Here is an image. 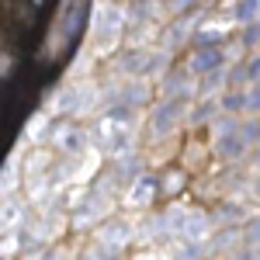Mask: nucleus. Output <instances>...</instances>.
<instances>
[{"instance_id":"obj_11","label":"nucleus","mask_w":260,"mask_h":260,"mask_svg":"<svg viewBox=\"0 0 260 260\" xmlns=\"http://www.w3.org/2000/svg\"><path fill=\"white\" fill-rule=\"evenodd\" d=\"M208 233H212V219L205 212H191L187 222H184V229H180V240L184 243H205Z\"/></svg>"},{"instance_id":"obj_14","label":"nucleus","mask_w":260,"mask_h":260,"mask_svg":"<svg viewBox=\"0 0 260 260\" xmlns=\"http://www.w3.org/2000/svg\"><path fill=\"white\" fill-rule=\"evenodd\" d=\"M187 73H191L187 66H184V70H170L167 80H163V94H167V98H184V94L191 90V87H187V83H191Z\"/></svg>"},{"instance_id":"obj_22","label":"nucleus","mask_w":260,"mask_h":260,"mask_svg":"<svg viewBox=\"0 0 260 260\" xmlns=\"http://www.w3.org/2000/svg\"><path fill=\"white\" fill-rule=\"evenodd\" d=\"M208 253H212V250H208V243H187V246L177 253V260H205Z\"/></svg>"},{"instance_id":"obj_17","label":"nucleus","mask_w":260,"mask_h":260,"mask_svg":"<svg viewBox=\"0 0 260 260\" xmlns=\"http://www.w3.org/2000/svg\"><path fill=\"white\" fill-rule=\"evenodd\" d=\"M229 80V70H219V73H208V77H201L198 83V94L201 98H208V94H219L222 90V83Z\"/></svg>"},{"instance_id":"obj_31","label":"nucleus","mask_w":260,"mask_h":260,"mask_svg":"<svg viewBox=\"0 0 260 260\" xmlns=\"http://www.w3.org/2000/svg\"><path fill=\"white\" fill-rule=\"evenodd\" d=\"M253 194H257V201H260V177L253 180Z\"/></svg>"},{"instance_id":"obj_1","label":"nucleus","mask_w":260,"mask_h":260,"mask_svg":"<svg viewBox=\"0 0 260 260\" xmlns=\"http://www.w3.org/2000/svg\"><path fill=\"white\" fill-rule=\"evenodd\" d=\"M132 121H136L132 108H111V111H104V115L98 118V146L121 153V149L128 146Z\"/></svg>"},{"instance_id":"obj_8","label":"nucleus","mask_w":260,"mask_h":260,"mask_svg":"<svg viewBox=\"0 0 260 260\" xmlns=\"http://www.w3.org/2000/svg\"><path fill=\"white\" fill-rule=\"evenodd\" d=\"M160 194V177L156 174H142L128 184V191H125V205L128 208H146V205H153V198Z\"/></svg>"},{"instance_id":"obj_9","label":"nucleus","mask_w":260,"mask_h":260,"mask_svg":"<svg viewBox=\"0 0 260 260\" xmlns=\"http://www.w3.org/2000/svg\"><path fill=\"white\" fill-rule=\"evenodd\" d=\"M52 146L62 149V153H70V156H80L83 149H87V136H83L80 128H73V125L59 121V125L52 128Z\"/></svg>"},{"instance_id":"obj_6","label":"nucleus","mask_w":260,"mask_h":260,"mask_svg":"<svg viewBox=\"0 0 260 260\" xmlns=\"http://www.w3.org/2000/svg\"><path fill=\"white\" fill-rule=\"evenodd\" d=\"M163 52H153V49H128L118 59V70L128 73V77H153L163 70Z\"/></svg>"},{"instance_id":"obj_29","label":"nucleus","mask_w":260,"mask_h":260,"mask_svg":"<svg viewBox=\"0 0 260 260\" xmlns=\"http://www.w3.org/2000/svg\"><path fill=\"white\" fill-rule=\"evenodd\" d=\"M225 260H257V253H253L250 246H243V250H233V253H229Z\"/></svg>"},{"instance_id":"obj_16","label":"nucleus","mask_w":260,"mask_h":260,"mask_svg":"<svg viewBox=\"0 0 260 260\" xmlns=\"http://www.w3.org/2000/svg\"><path fill=\"white\" fill-rule=\"evenodd\" d=\"M191 28H194V14L184 21H174L170 24V31H167V49H177V42H184L187 35H191Z\"/></svg>"},{"instance_id":"obj_4","label":"nucleus","mask_w":260,"mask_h":260,"mask_svg":"<svg viewBox=\"0 0 260 260\" xmlns=\"http://www.w3.org/2000/svg\"><path fill=\"white\" fill-rule=\"evenodd\" d=\"M98 87L94 83H73V87H62V94L56 98L59 115H87L94 104H98Z\"/></svg>"},{"instance_id":"obj_3","label":"nucleus","mask_w":260,"mask_h":260,"mask_svg":"<svg viewBox=\"0 0 260 260\" xmlns=\"http://www.w3.org/2000/svg\"><path fill=\"white\" fill-rule=\"evenodd\" d=\"M184 115H187V101L184 98H163L149 115V139H163V136L177 132Z\"/></svg>"},{"instance_id":"obj_28","label":"nucleus","mask_w":260,"mask_h":260,"mask_svg":"<svg viewBox=\"0 0 260 260\" xmlns=\"http://www.w3.org/2000/svg\"><path fill=\"white\" fill-rule=\"evenodd\" d=\"M222 219H243V212L233 205V201H225V205H222V212H219V222Z\"/></svg>"},{"instance_id":"obj_12","label":"nucleus","mask_w":260,"mask_h":260,"mask_svg":"<svg viewBox=\"0 0 260 260\" xmlns=\"http://www.w3.org/2000/svg\"><path fill=\"white\" fill-rule=\"evenodd\" d=\"M225 35H229L225 24H219V21H201L198 31H194V42H198V49H205V45H222Z\"/></svg>"},{"instance_id":"obj_26","label":"nucleus","mask_w":260,"mask_h":260,"mask_svg":"<svg viewBox=\"0 0 260 260\" xmlns=\"http://www.w3.org/2000/svg\"><path fill=\"white\" fill-rule=\"evenodd\" d=\"M246 246H250V250H257V246H260V219L250 222V229H246Z\"/></svg>"},{"instance_id":"obj_13","label":"nucleus","mask_w":260,"mask_h":260,"mask_svg":"<svg viewBox=\"0 0 260 260\" xmlns=\"http://www.w3.org/2000/svg\"><path fill=\"white\" fill-rule=\"evenodd\" d=\"M146 98H149V90H146V83H121V90L115 94V101H118V108H136V104H146Z\"/></svg>"},{"instance_id":"obj_18","label":"nucleus","mask_w":260,"mask_h":260,"mask_svg":"<svg viewBox=\"0 0 260 260\" xmlns=\"http://www.w3.org/2000/svg\"><path fill=\"white\" fill-rule=\"evenodd\" d=\"M257 14H260V0H243V4L233 7V21L236 24H250Z\"/></svg>"},{"instance_id":"obj_19","label":"nucleus","mask_w":260,"mask_h":260,"mask_svg":"<svg viewBox=\"0 0 260 260\" xmlns=\"http://www.w3.org/2000/svg\"><path fill=\"white\" fill-rule=\"evenodd\" d=\"M180 187H184V174L180 170H167V177H160V194H167V198H174Z\"/></svg>"},{"instance_id":"obj_24","label":"nucleus","mask_w":260,"mask_h":260,"mask_svg":"<svg viewBox=\"0 0 260 260\" xmlns=\"http://www.w3.org/2000/svg\"><path fill=\"white\" fill-rule=\"evenodd\" d=\"M243 132H246V142H250V146H257V149H260V118L246 121V125H243Z\"/></svg>"},{"instance_id":"obj_2","label":"nucleus","mask_w":260,"mask_h":260,"mask_svg":"<svg viewBox=\"0 0 260 260\" xmlns=\"http://www.w3.org/2000/svg\"><path fill=\"white\" fill-rule=\"evenodd\" d=\"M125 24H128V14L121 11L118 4H104L98 7V14H94V49L98 52H108L115 42L121 39V31H125Z\"/></svg>"},{"instance_id":"obj_15","label":"nucleus","mask_w":260,"mask_h":260,"mask_svg":"<svg viewBox=\"0 0 260 260\" xmlns=\"http://www.w3.org/2000/svg\"><path fill=\"white\" fill-rule=\"evenodd\" d=\"M163 236H170V225H167V215H153V219H146V222H142V229H139V240H142V243L163 240Z\"/></svg>"},{"instance_id":"obj_20","label":"nucleus","mask_w":260,"mask_h":260,"mask_svg":"<svg viewBox=\"0 0 260 260\" xmlns=\"http://www.w3.org/2000/svg\"><path fill=\"white\" fill-rule=\"evenodd\" d=\"M80 260H118V253H115V250H108L104 243H87Z\"/></svg>"},{"instance_id":"obj_30","label":"nucleus","mask_w":260,"mask_h":260,"mask_svg":"<svg viewBox=\"0 0 260 260\" xmlns=\"http://www.w3.org/2000/svg\"><path fill=\"white\" fill-rule=\"evenodd\" d=\"M39 260H62V253H59V250H49V253H42Z\"/></svg>"},{"instance_id":"obj_10","label":"nucleus","mask_w":260,"mask_h":260,"mask_svg":"<svg viewBox=\"0 0 260 260\" xmlns=\"http://www.w3.org/2000/svg\"><path fill=\"white\" fill-rule=\"evenodd\" d=\"M98 243H104L108 250H125L128 243H132V225L128 222H104L98 229Z\"/></svg>"},{"instance_id":"obj_5","label":"nucleus","mask_w":260,"mask_h":260,"mask_svg":"<svg viewBox=\"0 0 260 260\" xmlns=\"http://www.w3.org/2000/svg\"><path fill=\"white\" fill-rule=\"evenodd\" d=\"M246 149H250V142H246L243 125L236 118H225L219 125V132H215V153H219L222 160H240Z\"/></svg>"},{"instance_id":"obj_25","label":"nucleus","mask_w":260,"mask_h":260,"mask_svg":"<svg viewBox=\"0 0 260 260\" xmlns=\"http://www.w3.org/2000/svg\"><path fill=\"white\" fill-rule=\"evenodd\" d=\"M246 111H250V115L260 111V83H253V87L246 90Z\"/></svg>"},{"instance_id":"obj_7","label":"nucleus","mask_w":260,"mask_h":260,"mask_svg":"<svg viewBox=\"0 0 260 260\" xmlns=\"http://www.w3.org/2000/svg\"><path fill=\"white\" fill-rule=\"evenodd\" d=\"M187 70H191V73H198V77H208V73L225 70V49H222V45L194 49V52H191V59H187Z\"/></svg>"},{"instance_id":"obj_21","label":"nucleus","mask_w":260,"mask_h":260,"mask_svg":"<svg viewBox=\"0 0 260 260\" xmlns=\"http://www.w3.org/2000/svg\"><path fill=\"white\" fill-rule=\"evenodd\" d=\"M222 111L229 115V111H246V90H229L225 98H222Z\"/></svg>"},{"instance_id":"obj_23","label":"nucleus","mask_w":260,"mask_h":260,"mask_svg":"<svg viewBox=\"0 0 260 260\" xmlns=\"http://www.w3.org/2000/svg\"><path fill=\"white\" fill-rule=\"evenodd\" d=\"M222 104H215V101H208V104H198V111L191 115V121H205V118H215L219 115Z\"/></svg>"},{"instance_id":"obj_27","label":"nucleus","mask_w":260,"mask_h":260,"mask_svg":"<svg viewBox=\"0 0 260 260\" xmlns=\"http://www.w3.org/2000/svg\"><path fill=\"white\" fill-rule=\"evenodd\" d=\"M240 42H243V45H257V42H260V24H250V28L240 35Z\"/></svg>"}]
</instances>
